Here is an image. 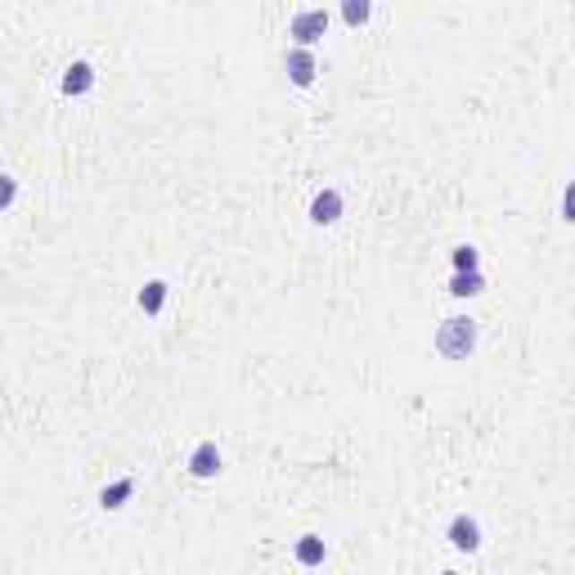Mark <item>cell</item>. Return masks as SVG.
<instances>
[{
    "label": "cell",
    "mask_w": 575,
    "mask_h": 575,
    "mask_svg": "<svg viewBox=\"0 0 575 575\" xmlns=\"http://www.w3.org/2000/svg\"><path fill=\"white\" fill-rule=\"evenodd\" d=\"M283 68H288V82L293 86H315V77H320V64H315V55L306 50V46H293L288 50V59H283Z\"/></svg>",
    "instance_id": "obj_3"
},
{
    "label": "cell",
    "mask_w": 575,
    "mask_h": 575,
    "mask_svg": "<svg viewBox=\"0 0 575 575\" xmlns=\"http://www.w3.org/2000/svg\"><path fill=\"white\" fill-rule=\"evenodd\" d=\"M369 14H373V0H342V19H347V28H365Z\"/></svg>",
    "instance_id": "obj_12"
},
{
    "label": "cell",
    "mask_w": 575,
    "mask_h": 575,
    "mask_svg": "<svg viewBox=\"0 0 575 575\" xmlns=\"http://www.w3.org/2000/svg\"><path fill=\"white\" fill-rule=\"evenodd\" d=\"M436 351H441L445 360H468V356L476 351V320H463V315L445 320V324L436 329Z\"/></svg>",
    "instance_id": "obj_1"
},
{
    "label": "cell",
    "mask_w": 575,
    "mask_h": 575,
    "mask_svg": "<svg viewBox=\"0 0 575 575\" xmlns=\"http://www.w3.org/2000/svg\"><path fill=\"white\" fill-rule=\"evenodd\" d=\"M297 562L302 566H320L324 562V539L320 535H302L297 539Z\"/></svg>",
    "instance_id": "obj_11"
},
{
    "label": "cell",
    "mask_w": 575,
    "mask_h": 575,
    "mask_svg": "<svg viewBox=\"0 0 575 575\" xmlns=\"http://www.w3.org/2000/svg\"><path fill=\"white\" fill-rule=\"evenodd\" d=\"M14 198H19V180L14 176H0V211H5Z\"/></svg>",
    "instance_id": "obj_14"
},
{
    "label": "cell",
    "mask_w": 575,
    "mask_h": 575,
    "mask_svg": "<svg viewBox=\"0 0 575 575\" xmlns=\"http://www.w3.org/2000/svg\"><path fill=\"white\" fill-rule=\"evenodd\" d=\"M189 472H193L198 481H211V476L220 472V450H216V441H202V445L189 454Z\"/></svg>",
    "instance_id": "obj_6"
},
{
    "label": "cell",
    "mask_w": 575,
    "mask_h": 575,
    "mask_svg": "<svg viewBox=\"0 0 575 575\" xmlns=\"http://www.w3.org/2000/svg\"><path fill=\"white\" fill-rule=\"evenodd\" d=\"M90 86H95V68L77 59V64H73V68L64 73V95H86Z\"/></svg>",
    "instance_id": "obj_8"
},
{
    "label": "cell",
    "mask_w": 575,
    "mask_h": 575,
    "mask_svg": "<svg viewBox=\"0 0 575 575\" xmlns=\"http://www.w3.org/2000/svg\"><path fill=\"white\" fill-rule=\"evenodd\" d=\"M450 293H454V297H481V293H485V274H481V270H454Z\"/></svg>",
    "instance_id": "obj_7"
},
{
    "label": "cell",
    "mask_w": 575,
    "mask_h": 575,
    "mask_svg": "<svg viewBox=\"0 0 575 575\" xmlns=\"http://www.w3.org/2000/svg\"><path fill=\"white\" fill-rule=\"evenodd\" d=\"M450 544H454L459 553H476V548H481V521L468 517V512H459V517L450 521Z\"/></svg>",
    "instance_id": "obj_4"
},
{
    "label": "cell",
    "mask_w": 575,
    "mask_h": 575,
    "mask_svg": "<svg viewBox=\"0 0 575 575\" xmlns=\"http://www.w3.org/2000/svg\"><path fill=\"white\" fill-rule=\"evenodd\" d=\"M311 220H315V225L342 220V193H338V189H320V193L311 198Z\"/></svg>",
    "instance_id": "obj_5"
},
{
    "label": "cell",
    "mask_w": 575,
    "mask_h": 575,
    "mask_svg": "<svg viewBox=\"0 0 575 575\" xmlns=\"http://www.w3.org/2000/svg\"><path fill=\"white\" fill-rule=\"evenodd\" d=\"M135 494V476H122V481H113V485H104V494H99V503L113 512V508H122L126 499Z\"/></svg>",
    "instance_id": "obj_10"
},
{
    "label": "cell",
    "mask_w": 575,
    "mask_h": 575,
    "mask_svg": "<svg viewBox=\"0 0 575 575\" xmlns=\"http://www.w3.org/2000/svg\"><path fill=\"white\" fill-rule=\"evenodd\" d=\"M162 306H167V283H162V279H149V283L140 288V311H144V315H158Z\"/></svg>",
    "instance_id": "obj_9"
},
{
    "label": "cell",
    "mask_w": 575,
    "mask_h": 575,
    "mask_svg": "<svg viewBox=\"0 0 575 575\" xmlns=\"http://www.w3.org/2000/svg\"><path fill=\"white\" fill-rule=\"evenodd\" d=\"M288 37L311 50L315 41L329 37V14H324V10H302V14H293V23H288Z\"/></svg>",
    "instance_id": "obj_2"
},
{
    "label": "cell",
    "mask_w": 575,
    "mask_h": 575,
    "mask_svg": "<svg viewBox=\"0 0 575 575\" xmlns=\"http://www.w3.org/2000/svg\"><path fill=\"white\" fill-rule=\"evenodd\" d=\"M450 261H454V270H481V252H476V247H468V243H463V247H454V252H450Z\"/></svg>",
    "instance_id": "obj_13"
}]
</instances>
